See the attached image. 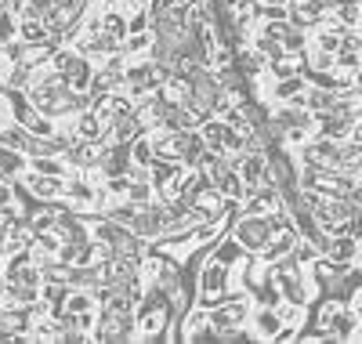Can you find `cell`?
Instances as JSON below:
<instances>
[{
    "mask_svg": "<svg viewBox=\"0 0 362 344\" xmlns=\"http://www.w3.org/2000/svg\"><path fill=\"white\" fill-rule=\"evenodd\" d=\"M66 294H69V283H51V279H44V283H40V301H47L51 311H62Z\"/></svg>",
    "mask_w": 362,
    "mask_h": 344,
    "instance_id": "obj_20",
    "label": "cell"
},
{
    "mask_svg": "<svg viewBox=\"0 0 362 344\" xmlns=\"http://www.w3.org/2000/svg\"><path fill=\"white\" fill-rule=\"evenodd\" d=\"M214 185H218V193H221L225 200H243V196L250 193L247 185H243V178H239L235 171H225V174H221Z\"/></svg>",
    "mask_w": 362,
    "mask_h": 344,
    "instance_id": "obj_19",
    "label": "cell"
},
{
    "mask_svg": "<svg viewBox=\"0 0 362 344\" xmlns=\"http://www.w3.org/2000/svg\"><path fill=\"white\" fill-rule=\"evenodd\" d=\"M29 80H33V69L25 62H8L4 66V91H25Z\"/></svg>",
    "mask_w": 362,
    "mask_h": 344,
    "instance_id": "obj_14",
    "label": "cell"
},
{
    "mask_svg": "<svg viewBox=\"0 0 362 344\" xmlns=\"http://www.w3.org/2000/svg\"><path fill=\"white\" fill-rule=\"evenodd\" d=\"M25 171L51 174V178H66L69 174V164L62 160V156H25Z\"/></svg>",
    "mask_w": 362,
    "mask_h": 344,
    "instance_id": "obj_9",
    "label": "cell"
},
{
    "mask_svg": "<svg viewBox=\"0 0 362 344\" xmlns=\"http://www.w3.org/2000/svg\"><path fill=\"white\" fill-rule=\"evenodd\" d=\"M210 258L221 261V265H228V268H235L239 261L247 258V250H243V243H239L232 232H221V236L214 239V246H210Z\"/></svg>",
    "mask_w": 362,
    "mask_h": 344,
    "instance_id": "obj_6",
    "label": "cell"
},
{
    "mask_svg": "<svg viewBox=\"0 0 362 344\" xmlns=\"http://www.w3.org/2000/svg\"><path fill=\"white\" fill-rule=\"evenodd\" d=\"M283 51H290V55H300V51H305L308 47V33H305V29H297V25H290L286 29V33H283Z\"/></svg>",
    "mask_w": 362,
    "mask_h": 344,
    "instance_id": "obj_24",
    "label": "cell"
},
{
    "mask_svg": "<svg viewBox=\"0 0 362 344\" xmlns=\"http://www.w3.org/2000/svg\"><path fill=\"white\" fill-rule=\"evenodd\" d=\"M33 344H62V326H58V316L33 319Z\"/></svg>",
    "mask_w": 362,
    "mask_h": 344,
    "instance_id": "obj_11",
    "label": "cell"
},
{
    "mask_svg": "<svg viewBox=\"0 0 362 344\" xmlns=\"http://www.w3.org/2000/svg\"><path fill=\"white\" fill-rule=\"evenodd\" d=\"M228 232H232L239 243H243L247 254H257V250L272 239V229H268V217H264V214H243Z\"/></svg>",
    "mask_w": 362,
    "mask_h": 344,
    "instance_id": "obj_1",
    "label": "cell"
},
{
    "mask_svg": "<svg viewBox=\"0 0 362 344\" xmlns=\"http://www.w3.org/2000/svg\"><path fill=\"white\" fill-rule=\"evenodd\" d=\"M351 127L355 123L348 120V116H341V113H315V134H322V138H334V142H344L348 134H351Z\"/></svg>",
    "mask_w": 362,
    "mask_h": 344,
    "instance_id": "obj_5",
    "label": "cell"
},
{
    "mask_svg": "<svg viewBox=\"0 0 362 344\" xmlns=\"http://www.w3.org/2000/svg\"><path fill=\"white\" fill-rule=\"evenodd\" d=\"M22 174H25V156L15 152V149H0V178L15 181V178H22Z\"/></svg>",
    "mask_w": 362,
    "mask_h": 344,
    "instance_id": "obj_17",
    "label": "cell"
},
{
    "mask_svg": "<svg viewBox=\"0 0 362 344\" xmlns=\"http://www.w3.org/2000/svg\"><path fill=\"white\" fill-rule=\"evenodd\" d=\"M134 214H138V203H131L127 196H116V200H109V207H105V217H112V222L127 225V229H131V222H134Z\"/></svg>",
    "mask_w": 362,
    "mask_h": 344,
    "instance_id": "obj_18",
    "label": "cell"
},
{
    "mask_svg": "<svg viewBox=\"0 0 362 344\" xmlns=\"http://www.w3.org/2000/svg\"><path fill=\"white\" fill-rule=\"evenodd\" d=\"M358 275H362V258H358Z\"/></svg>",
    "mask_w": 362,
    "mask_h": 344,
    "instance_id": "obj_30",
    "label": "cell"
},
{
    "mask_svg": "<svg viewBox=\"0 0 362 344\" xmlns=\"http://www.w3.org/2000/svg\"><path fill=\"white\" fill-rule=\"evenodd\" d=\"M344 308V301L341 297H326L322 304H319V311H315V326H322V330H329L334 326V319H337V311Z\"/></svg>",
    "mask_w": 362,
    "mask_h": 344,
    "instance_id": "obj_22",
    "label": "cell"
},
{
    "mask_svg": "<svg viewBox=\"0 0 362 344\" xmlns=\"http://www.w3.org/2000/svg\"><path fill=\"white\" fill-rule=\"evenodd\" d=\"M189 167L181 164V160H156L148 164V181H153V189H163V185H170V181H177L181 174H185Z\"/></svg>",
    "mask_w": 362,
    "mask_h": 344,
    "instance_id": "obj_7",
    "label": "cell"
},
{
    "mask_svg": "<svg viewBox=\"0 0 362 344\" xmlns=\"http://www.w3.org/2000/svg\"><path fill=\"white\" fill-rule=\"evenodd\" d=\"M334 102H337V91L334 87H312L308 84V91H305V109L315 116V113H329L334 109Z\"/></svg>",
    "mask_w": 362,
    "mask_h": 344,
    "instance_id": "obj_10",
    "label": "cell"
},
{
    "mask_svg": "<svg viewBox=\"0 0 362 344\" xmlns=\"http://www.w3.org/2000/svg\"><path fill=\"white\" fill-rule=\"evenodd\" d=\"M297 236H300V232H276V236H272V239H268V243L257 250V258H261L264 265H272L276 258L290 254V250H293V243H297Z\"/></svg>",
    "mask_w": 362,
    "mask_h": 344,
    "instance_id": "obj_8",
    "label": "cell"
},
{
    "mask_svg": "<svg viewBox=\"0 0 362 344\" xmlns=\"http://www.w3.org/2000/svg\"><path fill=\"white\" fill-rule=\"evenodd\" d=\"M18 37H22L29 47H33V44H47V40L58 44V40L47 33V25H44L40 18H18Z\"/></svg>",
    "mask_w": 362,
    "mask_h": 344,
    "instance_id": "obj_12",
    "label": "cell"
},
{
    "mask_svg": "<svg viewBox=\"0 0 362 344\" xmlns=\"http://www.w3.org/2000/svg\"><path fill=\"white\" fill-rule=\"evenodd\" d=\"M232 287V268L206 258L199 268H196V294H214V290H228Z\"/></svg>",
    "mask_w": 362,
    "mask_h": 344,
    "instance_id": "obj_4",
    "label": "cell"
},
{
    "mask_svg": "<svg viewBox=\"0 0 362 344\" xmlns=\"http://www.w3.org/2000/svg\"><path fill=\"white\" fill-rule=\"evenodd\" d=\"M293 73H300V58L297 55H279V58H268V66H264V76H272V80H283V76H293Z\"/></svg>",
    "mask_w": 362,
    "mask_h": 344,
    "instance_id": "obj_13",
    "label": "cell"
},
{
    "mask_svg": "<svg viewBox=\"0 0 362 344\" xmlns=\"http://www.w3.org/2000/svg\"><path fill=\"white\" fill-rule=\"evenodd\" d=\"M11 37H18V15L0 8V40H11Z\"/></svg>",
    "mask_w": 362,
    "mask_h": 344,
    "instance_id": "obj_27",
    "label": "cell"
},
{
    "mask_svg": "<svg viewBox=\"0 0 362 344\" xmlns=\"http://www.w3.org/2000/svg\"><path fill=\"white\" fill-rule=\"evenodd\" d=\"M156 156H153V145H148V131L145 134H138L134 142H131V164H141V167H148Z\"/></svg>",
    "mask_w": 362,
    "mask_h": 344,
    "instance_id": "obj_23",
    "label": "cell"
},
{
    "mask_svg": "<svg viewBox=\"0 0 362 344\" xmlns=\"http://www.w3.org/2000/svg\"><path fill=\"white\" fill-rule=\"evenodd\" d=\"M25 51H29V44H25L22 37L0 40V58H4V62H22V58H25Z\"/></svg>",
    "mask_w": 362,
    "mask_h": 344,
    "instance_id": "obj_25",
    "label": "cell"
},
{
    "mask_svg": "<svg viewBox=\"0 0 362 344\" xmlns=\"http://www.w3.org/2000/svg\"><path fill=\"white\" fill-rule=\"evenodd\" d=\"M119 47H124L127 58L148 55V47H153V29H138V33H127L124 40H119Z\"/></svg>",
    "mask_w": 362,
    "mask_h": 344,
    "instance_id": "obj_16",
    "label": "cell"
},
{
    "mask_svg": "<svg viewBox=\"0 0 362 344\" xmlns=\"http://www.w3.org/2000/svg\"><path fill=\"white\" fill-rule=\"evenodd\" d=\"M261 4H279V8H286L290 0H261Z\"/></svg>",
    "mask_w": 362,
    "mask_h": 344,
    "instance_id": "obj_29",
    "label": "cell"
},
{
    "mask_svg": "<svg viewBox=\"0 0 362 344\" xmlns=\"http://www.w3.org/2000/svg\"><path fill=\"white\" fill-rule=\"evenodd\" d=\"M15 181H18L22 196L37 200V203H51V200L62 196V178H51V174H33V171H25V174H22V178H15Z\"/></svg>",
    "mask_w": 362,
    "mask_h": 344,
    "instance_id": "obj_2",
    "label": "cell"
},
{
    "mask_svg": "<svg viewBox=\"0 0 362 344\" xmlns=\"http://www.w3.org/2000/svg\"><path fill=\"white\" fill-rule=\"evenodd\" d=\"M11 203H18V185L4 178V181H0V210L11 207Z\"/></svg>",
    "mask_w": 362,
    "mask_h": 344,
    "instance_id": "obj_28",
    "label": "cell"
},
{
    "mask_svg": "<svg viewBox=\"0 0 362 344\" xmlns=\"http://www.w3.org/2000/svg\"><path fill=\"white\" fill-rule=\"evenodd\" d=\"M293 258H297L300 265H312V261L319 258V250H315V243H312V239L297 236V243H293Z\"/></svg>",
    "mask_w": 362,
    "mask_h": 344,
    "instance_id": "obj_26",
    "label": "cell"
},
{
    "mask_svg": "<svg viewBox=\"0 0 362 344\" xmlns=\"http://www.w3.org/2000/svg\"><path fill=\"white\" fill-rule=\"evenodd\" d=\"M131 203H138V207H145V203H153L156 200V189H153V181L148 178H141V181H127V193H124Z\"/></svg>",
    "mask_w": 362,
    "mask_h": 344,
    "instance_id": "obj_21",
    "label": "cell"
},
{
    "mask_svg": "<svg viewBox=\"0 0 362 344\" xmlns=\"http://www.w3.org/2000/svg\"><path fill=\"white\" fill-rule=\"evenodd\" d=\"M355 243H358V239H351V236H329L326 258H329V261H341V265H351V258H355Z\"/></svg>",
    "mask_w": 362,
    "mask_h": 344,
    "instance_id": "obj_15",
    "label": "cell"
},
{
    "mask_svg": "<svg viewBox=\"0 0 362 344\" xmlns=\"http://www.w3.org/2000/svg\"><path fill=\"white\" fill-rule=\"evenodd\" d=\"M235 174L243 178L247 189H257V185L272 181V174H268V149H247L243 156H239Z\"/></svg>",
    "mask_w": 362,
    "mask_h": 344,
    "instance_id": "obj_3",
    "label": "cell"
}]
</instances>
